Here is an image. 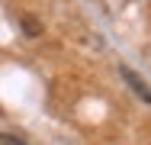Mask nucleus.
<instances>
[{"mask_svg": "<svg viewBox=\"0 0 151 145\" xmlns=\"http://www.w3.org/2000/svg\"><path fill=\"white\" fill-rule=\"evenodd\" d=\"M122 78L129 81V87H132V90H135V94H138V97H142L145 103H151V90H148V84H145V81H142V78L135 74V71H129V68H122Z\"/></svg>", "mask_w": 151, "mask_h": 145, "instance_id": "nucleus-1", "label": "nucleus"}, {"mask_svg": "<svg viewBox=\"0 0 151 145\" xmlns=\"http://www.w3.org/2000/svg\"><path fill=\"white\" fill-rule=\"evenodd\" d=\"M23 29H26V36H39V32H42V26H39L35 20H29V16L23 20Z\"/></svg>", "mask_w": 151, "mask_h": 145, "instance_id": "nucleus-2", "label": "nucleus"}]
</instances>
